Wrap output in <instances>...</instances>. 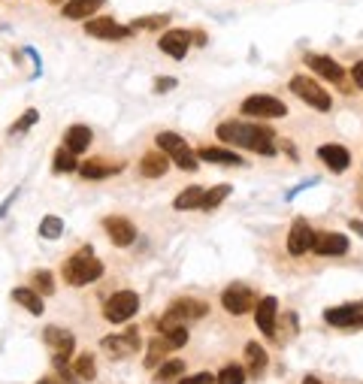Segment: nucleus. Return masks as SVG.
<instances>
[{
	"mask_svg": "<svg viewBox=\"0 0 363 384\" xmlns=\"http://www.w3.org/2000/svg\"><path fill=\"white\" fill-rule=\"evenodd\" d=\"M76 170H79V154H73L70 149L58 145L54 158H52V172L54 176H67V172H76Z\"/></svg>",
	"mask_w": 363,
	"mask_h": 384,
	"instance_id": "obj_31",
	"label": "nucleus"
},
{
	"mask_svg": "<svg viewBox=\"0 0 363 384\" xmlns=\"http://www.w3.org/2000/svg\"><path fill=\"white\" fill-rule=\"evenodd\" d=\"M348 76H351V82H354V88H360L363 91V58H357L348 67Z\"/></svg>",
	"mask_w": 363,
	"mask_h": 384,
	"instance_id": "obj_39",
	"label": "nucleus"
},
{
	"mask_svg": "<svg viewBox=\"0 0 363 384\" xmlns=\"http://www.w3.org/2000/svg\"><path fill=\"white\" fill-rule=\"evenodd\" d=\"M167 24H172V13L140 15V18H133V22H131L133 31H167Z\"/></svg>",
	"mask_w": 363,
	"mask_h": 384,
	"instance_id": "obj_32",
	"label": "nucleus"
},
{
	"mask_svg": "<svg viewBox=\"0 0 363 384\" xmlns=\"http://www.w3.org/2000/svg\"><path fill=\"white\" fill-rule=\"evenodd\" d=\"M215 140L227 145V149L251 152L260 158H276L279 154V140L276 131L263 121H242V118H224L215 124Z\"/></svg>",
	"mask_w": 363,
	"mask_h": 384,
	"instance_id": "obj_1",
	"label": "nucleus"
},
{
	"mask_svg": "<svg viewBox=\"0 0 363 384\" xmlns=\"http://www.w3.org/2000/svg\"><path fill=\"white\" fill-rule=\"evenodd\" d=\"M312 242H315L312 224H309L306 218H294V224H290V230H288V242H285L288 254L290 258H303V254L312 251Z\"/></svg>",
	"mask_w": 363,
	"mask_h": 384,
	"instance_id": "obj_17",
	"label": "nucleus"
},
{
	"mask_svg": "<svg viewBox=\"0 0 363 384\" xmlns=\"http://www.w3.org/2000/svg\"><path fill=\"white\" fill-rule=\"evenodd\" d=\"M182 376H185V360H179V357L163 360V363H158V369H154V381L158 384H179Z\"/></svg>",
	"mask_w": 363,
	"mask_h": 384,
	"instance_id": "obj_30",
	"label": "nucleus"
},
{
	"mask_svg": "<svg viewBox=\"0 0 363 384\" xmlns=\"http://www.w3.org/2000/svg\"><path fill=\"white\" fill-rule=\"evenodd\" d=\"M303 64L309 67V73H315L318 79H327L330 85H336L339 91H351V76L348 70L342 67L336 58H330V54H318V52H303Z\"/></svg>",
	"mask_w": 363,
	"mask_h": 384,
	"instance_id": "obj_6",
	"label": "nucleus"
},
{
	"mask_svg": "<svg viewBox=\"0 0 363 384\" xmlns=\"http://www.w3.org/2000/svg\"><path fill=\"white\" fill-rule=\"evenodd\" d=\"M312 185H318V179H309V182H303V185H297V188H290L288 191V200H294L299 191H306V188H312Z\"/></svg>",
	"mask_w": 363,
	"mask_h": 384,
	"instance_id": "obj_42",
	"label": "nucleus"
},
{
	"mask_svg": "<svg viewBox=\"0 0 363 384\" xmlns=\"http://www.w3.org/2000/svg\"><path fill=\"white\" fill-rule=\"evenodd\" d=\"M31 288L43 297H52L54 294V276L49 269H34L31 272Z\"/></svg>",
	"mask_w": 363,
	"mask_h": 384,
	"instance_id": "obj_36",
	"label": "nucleus"
},
{
	"mask_svg": "<svg viewBox=\"0 0 363 384\" xmlns=\"http://www.w3.org/2000/svg\"><path fill=\"white\" fill-rule=\"evenodd\" d=\"M36 384H64V381H61V378H40Z\"/></svg>",
	"mask_w": 363,
	"mask_h": 384,
	"instance_id": "obj_46",
	"label": "nucleus"
},
{
	"mask_svg": "<svg viewBox=\"0 0 363 384\" xmlns=\"http://www.w3.org/2000/svg\"><path fill=\"white\" fill-rule=\"evenodd\" d=\"M239 112L245 118H254V121H272V118H285L288 106H285V100H281V97L267 94V91H258V94L242 97Z\"/></svg>",
	"mask_w": 363,
	"mask_h": 384,
	"instance_id": "obj_7",
	"label": "nucleus"
},
{
	"mask_svg": "<svg viewBox=\"0 0 363 384\" xmlns=\"http://www.w3.org/2000/svg\"><path fill=\"white\" fill-rule=\"evenodd\" d=\"M136 312H140V294L131 288H121V290H115V294H109L103 303V318L109 324H127V321H133Z\"/></svg>",
	"mask_w": 363,
	"mask_h": 384,
	"instance_id": "obj_11",
	"label": "nucleus"
},
{
	"mask_svg": "<svg viewBox=\"0 0 363 384\" xmlns=\"http://www.w3.org/2000/svg\"><path fill=\"white\" fill-rule=\"evenodd\" d=\"M13 303L22 306L24 312L31 315H43L45 312V303H43V294H36L31 285H22V288H13Z\"/></svg>",
	"mask_w": 363,
	"mask_h": 384,
	"instance_id": "obj_26",
	"label": "nucleus"
},
{
	"mask_svg": "<svg viewBox=\"0 0 363 384\" xmlns=\"http://www.w3.org/2000/svg\"><path fill=\"white\" fill-rule=\"evenodd\" d=\"M124 170V161H115V158H85L79 163V176L88 179V182H103V179H112Z\"/></svg>",
	"mask_w": 363,
	"mask_h": 384,
	"instance_id": "obj_18",
	"label": "nucleus"
},
{
	"mask_svg": "<svg viewBox=\"0 0 363 384\" xmlns=\"http://www.w3.org/2000/svg\"><path fill=\"white\" fill-rule=\"evenodd\" d=\"M324 321L339 330H360L363 327V306L360 303H342L333 309H324Z\"/></svg>",
	"mask_w": 363,
	"mask_h": 384,
	"instance_id": "obj_15",
	"label": "nucleus"
},
{
	"mask_svg": "<svg viewBox=\"0 0 363 384\" xmlns=\"http://www.w3.org/2000/svg\"><path fill=\"white\" fill-rule=\"evenodd\" d=\"M103 272H106L103 260L97 258L91 245H82V249H76L61 263V279H64V285H70V288L94 285V281L103 279Z\"/></svg>",
	"mask_w": 363,
	"mask_h": 384,
	"instance_id": "obj_2",
	"label": "nucleus"
},
{
	"mask_svg": "<svg viewBox=\"0 0 363 384\" xmlns=\"http://www.w3.org/2000/svg\"><path fill=\"white\" fill-rule=\"evenodd\" d=\"M106 0H67L61 6V18L64 22H85V18L97 15L103 9Z\"/></svg>",
	"mask_w": 363,
	"mask_h": 384,
	"instance_id": "obj_23",
	"label": "nucleus"
},
{
	"mask_svg": "<svg viewBox=\"0 0 363 384\" xmlns=\"http://www.w3.org/2000/svg\"><path fill=\"white\" fill-rule=\"evenodd\" d=\"M36 121H40V112H36V109H24V112L15 118L13 127H9L6 133H9V136H24V133L31 131V127H34Z\"/></svg>",
	"mask_w": 363,
	"mask_h": 384,
	"instance_id": "obj_37",
	"label": "nucleus"
},
{
	"mask_svg": "<svg viewBox=\"0 0 363 384\" xmlns=\"http://www.w3.org/2000/svg\"><path fill=\"white\" fill-rule=\"evenodd\" d=\"M215 376H209V372H197V376H182L179 384H212Z\"/></svg>",
	"mask_w": 363,
	"mask_h": 384,
	"instance_id": "obj_40",
	"label": "nucleus"
},
{
	"mask_svg": "<svg viewBox=\"0 0 363 384\" xmlns=\"http://www.w3.org/2000/svg\"><path fill=\"white\" fill-rule=\"evenodd\" d=\"M230 194H233V188H230V185H224V182H221V185L206 188V200H203V209H200V212H212V209L221 206Z\"/></svg>",
	"mask_w": 363,
	"mask_h": 384,
	"instance_id": "obj_33",
	"label": "nucleus"
},
{
	"mask_svg": "<svg viewBox=\"0 0 363 384\" xmlns=\"http://www.w3.org/2000/svg\"><path fill=\"white\" fill-rule=\"evenodd\" d=\"M100 227H103V233L109 236V242H112L115 249H131L136 242V224L127 215H106L103 221H100Z\"/></svg>",
	"mask_w": 363,
	"mask_h": 384,
	"instance_id": "obj_14",
	"label": "nucleus"
},
{
	"mask_svg": "<svg viewBox=\"0 0 363 384\" xmlns=\"http://www.w3.org/2000/svg\"><path fill=\"white\" fill-rule=\"evenodd\" d=\"M45 342L52 345V367L54 369H64L70 367V357H73V348H76V336H73L70 330H64V327H45L43 330Z\"/></svg>",
	"mask_w": 363,
	"mask_h": 384,
	"instance_id": "obj_12",
	"label": "nucleus"
},
{
	"mask_svg": "<svg viewBox=\"0 0 363 384\" xmlns=\"http://www.w3.org/2000/svg\"><path fill=\"white\" fill-rule=\"evenodd\" d=\"M254 324L267 339H276L279 330V300L276 297H260L254 306Z\"/></svg>",
	"mask_w": 363,
	"mask_h": 384,
	"instance_id": "obj_19",
	"label": "nucleus"
},
{
	"mask_svg": "<svg viewBox=\"0 0 363 384\" xmlns=\"http://www.w3.org/2000/svg\"><path fill=\"white\" fill-rule=\"evenodd\" d=\"M170 158L167 154H163L158 145H151V149H145L142 152V158L136 161V170H140V176L142 179H163L170 172Z\"/></svg>",
	"mask_w": 363,
	"mask_h": 384,
	"instance_id": "obj_21",
	"label": "nucleus"
},
{
	"mask_svg": "<svg viewBox=\"0 0 363 384\" xmlns=\"http://www.w3.org/2000/svg\"><path fill=\"white\" fill-rule=\"evenodd\" d=\"M197 152V158L200 161H206V163H221V167H245V161L236 149H227V145H200Z\"/></svg>",
	"mask_w": 363,
	"mask_h": 384,
	"instance_id": "obj_22",
	"label": "nucleus"
},
{
	"mask_svg": "<svg viewBox=\"0 0 363 384\" xmlns=\"http://www.w3.org/2000/svg\"><path fill=\"white\" fill-rule=\"evenodd\" d=\"M318 161H321L333 176H342V172L351 167V152L345 149L342 142H324V145H318Z\"/></svg>",
	"mask_w": 363,
	"mask_h": 384,
	"instance_id": "obj_20",
	"label": "nucleus"
},
{
	"mask_svg": "<svg viewBox=\"0 0 363 384\" xmlns=\"http://www.w3.org/2000/svg\"><path fill=\"white\" fill-rule=\"evenodd\" d=\"M82 31L88 36H94V40H103V43H124L136 34L131 24H121L115 15H91L82 22Z\"/></svg>",
	"mask_w": 363,
	"mask_h": 384,
	"instance_id": "obj_8",
	"label": "nucleus"
},
{
	"mask_svg": "<svg viewBox=\"0 0 363 384\" xmlns=\"http://www.w3.org/2000/svg\"><path fill=\"white\" fill-rule=\"evenodd\" d=\"M191 43H194V49H203V45L209 43L206 31H200V27H194V31H191Z\"/></svg>",
	"mask_w": 363,
	"mask_h": 384,
	"instance_id": "obj_41",
	"label": "nucleus"
},
{
	"mask_svg": "<svg viewBox=\"0 0 363 384\" xmlns=\"http://www.w3.org/2000/svg\"><path fill=\"white\" fill-rule=\"evenodd\" d=\"M203 200H206V188L191 185L172 200V209H176V212H194V209H203Z\"/></svg>",
	"mask_w": 363,
	"mask_h": 384,
	"instance_id": "obj_27",
	"label": "nucleus"
},
{
	"mask_svg": "<svg viewBox=\"0 0 363 384\" xmlns=\"http://www.w3.org/2000/svg\"><path fill=\"white\" fill-rule=\"evenodd\" d=\"M70 369H73V376H76L79 381H94V378H97V360H94V354H91V351H79L76 357H73Z\"/></svg>",
	"mask_w": 363,
	"mask_h": 384,
	"instance_id": "obj_28",
	"label": "nucleus"
},
{
	"mask_svg": "<svg viewBox=\"0 0 363 384\" xmlns=\"http://www.w3.org/2000/svg\"><path fill=\"white\" fill-rule=\"evenodd\" d=\"M258 300H260L258 290H254L251 285H245V281H230V285L221 290V309L233 318H242V315L254 312Z\"/></svg>",
	"mask_w": 363,
	"mask_h": 384,
	"instance_id": "obj_10",
	"label": "nucleus"
},
{
	"mask_svg": "<svg viewBox=\"0 0 363 384\" xmlns=\"http://www.w3.org/2000/svg\"><path fill=\"white\" fill-rule=\"evenodd\" d=\"M303 384H324V381L318 378V376H306V378H303Z\"/></svg>",
	"mask_w": 363,
	"mask_h": 384,
	"instance_id": "obj_45",
	"label": "nucleus"
},
{
	"mask_svg": "<svg viewBox=\"0 0 363 384\" xmlns=\"http://www.w3.org/2000/svg\"><path fill=\"white\" fill-rule=\"evenodd\" d=\"M13 200H15V194H13V197H6V200H3V203H0V218H3V215H6V209H9V206H13Z\"/></svg>",
	"mask_w": 363,
	"mask_h": 384,
	"instance_id": "obj_44",
	"label": "nucleus"
},
{
	"mask_svg": "<svg viewBox=\"0 0 363 384\" xmlns=\"http://www.w3.org/2000/svg\"><path fill=\"white\" fill-rule=\"evenodd\" d=\"M172 351L170 339L163 333H158L154 339H149V351H145V369H158V363H163V357Z\"/></svg>",
	"mask_w": 363,
	"mask_h": 384,
	"instance_id": "obj_29",
	"label": "nucleus"
},
{
	"mask_svg": "<svg viewBox=\"0 0 363 384\" xmlns=\"http://www.w3.org/2000/svg\"><path fill=\"white\" fill-rule=\"evenodd\" d=\"M158 49L167 54L172 61H185L188 52L194 49V43H191V31L188 27H167L161 36H158Z\"/></svg>",
	"mask_w": 363,
	"mask_h": 384,
	"instance_id": "obj_13",
	"label": "nucleus"
},
{
	"mask_svg": "<svg viewBox=\"0 0 363 384\" xmlns=\"http://www.w3.org/2000/svg\"><path fill=\"white\" fill-rule=\"evenodd\" d=\"M36 233H40V239L45 242H52V239H61V233H64V221H61V215H45L40 227H36Z\"/></svg>",
	"mask_w": 363,
	"mask_h": 384,
	"instance_id": "obj_34",
	"label": "nucleus"
},
{
	"mask_svg": "<svg viewBox=\"0 0 363 384\" xmlns=\"http://www.w3.org/2000/svg\"><path fill=\"white\" fill-rule=\"evenodd\" d=\"M179 85V79H172V76H158L154 79V94H167V91H172Z\"/></svg>",
	"mask_w": 363,
	"mask_h": 384,
	"instance_id": "obj_38",
	"label": "nucleus"
},
{
	"mask_svg": "<svg viewBox=\"0 0 363 384\" xmlns=\"http://www.w3.org/2000/svg\"><path fill=\"white\" fill-rule=\"evenodd\" d=\"M209 315V303L206 300H194V297H179L167 306V312L161 315L158 321V333L176 330V327H185L188 321H200V318Z\"/></svg>",
	"mask_w": 363,
	"mask_h": 384,
	"instance_id": "obj_4",
	"label": "nucleus"
},
{
	"mask_svg": "<svg viewBox=\"0 0 363 384\" xmlns=\"http://www.w3.org/2000/svg\"><path fill=\"white\" fill-rule=\"evenodd\" d=\"M288 88H290V94L299 97L306 106H312L315 112H330L333 103H336L330 91H327L318 79L306 76V73H294V76L288 79Z\"/></svg>",
	"mask_w": 363,
	"mask_h": 384,
	"instance_id": "obj_5",
	"label": "nucleus"
},
{
	"mask_svg": "<svg viewBox=\"0 0 363 384\" xmlns=\"http://www.w3.org/2000/svg\"><path fill=\"white\" fill-rule=\"evenodd\" d=\"M351 249V239L339 230H321L315 233V242H312V254L318 258H342V254H348Z\"/></svg>",
	"mask_w": 363,
	"mask_h": 384,
	"instance_id": "obj_16",
	"label": "nucleus"
},
{
	"mask_svg": "<svg viewBox=\"0 0 363 384\" xmlns=\"http://www.w3.org/2000/svg\"><path fill=\"white\" fill-rule=\"evenodd\" d=\"M154 145L167 154L170 163L182 172H197L200 170V158L194 152V145H191L185 136L176 133V131H158L154 133Z\"/></svg>",
	"mask_w": 363,
	"mask_h": 384,
	"instance_id": "obj_3",
	"label": "nucleus"
},
{
	"mask_svg": "<svg viewBox=\"0 0 363 384\" xmlns=\"http://www.w3.org/2000/svg\"><path fill=\"white\" fill-rule=\"evenodd\" d=\"M245 372H249V378H263V372H267V351H263V345L260 342H249L245 345Z\"/></svg>",
	"mask_w": 363,
	"mask_h": 384,
	"instance_id": "obj_25",
	"label": "nucleus"
},
{
	"mask_svg": "<svg viewBox=\"0 0 363 384\" xmlns=\"http://www.w3.org/2000/svg\"><path fill=\"white\" fill-rule=\"evenodd\" d=\"M348 227H351V230L357 233V236H363V221H357V218H348Z\"/></svg>",
	"mask_w": 363,
	"mask_h": 384,
	"instance_id": "obj_43",
	"label": "nucleus"
},
{
	"mask_svg": "<svg viewBox=\"0 0 363 384\" xmlns=\"http://www.w3.org/2000/svg\"><path fill=\"white\" fill-rule=\"evenodd\" d=\"M91 142H94V131H91L88 124H70L67 131H64V149H70L73 154H85L91 149Z\"/></svg>",
	"mask_w": 363,
	"mask_h": 384,
	"instance_id": "obj_24",
	"label": "nucleus"
},
{
	"mask_svg": "<svg viewBox=\"0 0 363 384\" xmlns=\"http://www.w3.org/2000/svg\"><path fill=\"white\" fill-rule=\"evenodd\" d=\"M249 372H245L242 363H227V367L215 376V384H245Z\"/></svg>",
	"mask_w": 363,
	"mask_h": 384,
	"instance_id": "obj_35",
	"label": "nucleus"
},
{
	"mask_svg": "<svg viewBox=\"0 0 363 384\" xmlns=\"http://www.w3.org/2000/svg\"><path fill=\"white\" fill-rule=\"evenodd\" d=\"M142 348V336H140V327H127L124 333H109L100 339V351L106 354L109 360H127L133 354H140Z\"/></svg>",
	"mask_w": 363,
	"mask_h": 384,
	"instance_id": "obj_9",
	"label": "nucleus"
}]
</instances>
